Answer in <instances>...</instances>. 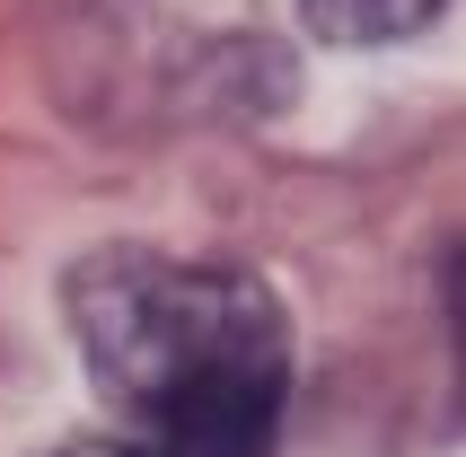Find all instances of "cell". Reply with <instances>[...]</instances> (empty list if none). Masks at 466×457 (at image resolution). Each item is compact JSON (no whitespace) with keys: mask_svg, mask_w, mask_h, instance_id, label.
<instances>
[{"mask_svg":"<svg viewBox=\"0 0 466 457\" xmlns=\"http://www.w3.org/2000/svg\"><path fill=\"white\" fill-rule=\"evenodd\" d=\"M71 334L132 457H273L290 317L238 264L115 247L71 273Z\"/></svg>","mask_w":466,"mask_h":457,"instance_id":"cell-1","label":"cell"},{"mask_svg":"<svg viewBox=\"0 0 466 457\" xmlns=\"http://www.w3.org/2000/svg\"><path fill=\"white\" fill-rule=\"evenodd\" d=\"M299 18H309L326 45H388V36L431 26L441 0H299Z\"/></svg>","mask_w":466,"mask_h":457,"instance_id":"cell-2","label":"cell"},{"mask_svg":"<svg viewBox=\"0 0 466 457\" xmlns=\"http://www.w3.org/2000/svg\"><path fill=\"white\" fill-rule=\"evenodd\" d=\"M62 457H132L124 440H79V449H62Z\"/></svg>","mask_w":466,"mask_h":457,"instance_id":"cell-3","label":"cell"}]
</instances>
